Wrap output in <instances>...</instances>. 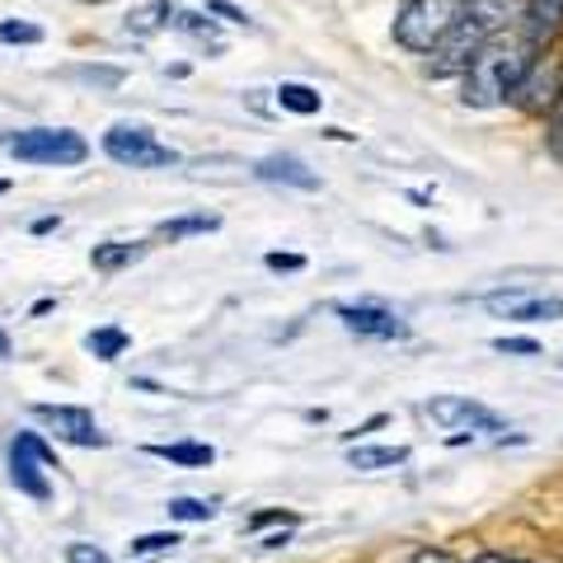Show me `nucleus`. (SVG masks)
Masks as SVG:
<instances>
[{
	"label": "nucleus",
	"mask_w": 563,
	"mask_h": 563,
	"mask_svg": "<svg viewBox=\"0 0 563 563\" xmlns=\"http://www.w3.org/2000/svg\"><path fill=\"white\" fill-rule=\"evenodd\" d=\"M531 70V57H526V47L517 43H493V47H479L474 52V62L465 66V99L488 109V103L507 99L521 85V76Z\"/></svg>",
	"instance_id": "1"
},
{
	"label": "nucleus",
	"mask_w": 563,
	"mask_h": 563,
	"mask_svg": "<svg viewBox=\"0 0 563 563\" xmlns=\"http://www.w3.org/2000/svg\"><path fill=\"white\" fill-rule=\"evenodd\" d=\"M455 20H461V0H404L399 20H395V38L413 52H432V47H442Z\"/></svg>",
	"instance_id": "2"
},
{
	"label": "nucleus",
	"mask_w": 563,
	"mask_h": 563,
	"mask_svg": "<svg viewBox=\"0 0 563 563\" xmlns=\"http://www.w3.org/2000/svg\"><path fill=\"white\" fill-rule=\"evenodd\" d=\"M10 151L29 165H80L85 155H90L85 136L62 132V128H33V132L10 136Z\"/></svg>",
	"instance_id": "3"
},
{
	"label": "nucleus",
	"mask_w": 563,
	"mask_h": 563,
	"mask_svg": "<svg viewBox=\"0 0 563 563\" xmlns=\"http://www.w3.org/2000/svg\"><path fill=\"white\" fill-rule=\"evenodd\" d=\"M103 151H109L118 165H132V169L179 165V151H169L165 141H155L151 128H113V132H103Z\"/></svg>",
	"instance_id": "4"
},
{
	"label": "nucleus",
	"mask_w": 563,
	"mask_h": 563,
	"mask_svg": "<svg viewBox=\"0 0 563 563\" xmlns=\"http://www.w3.org/2000/svg\"><path fill=\"white\" fill-rule=\"evenodd\" d=\"M52 465H57V455L43 446V437H33V432L14 437V446H10V479H14V488H24L29 498L47 503L52 488H47V474L43 470H52Z\"/></svg>",
	"instance_id": "5"
},
{
	"label": "nucleus",
	"mask_w": 563,
	"mask_h": 563,
	"mask_svg": "<svg viewBox=\"0 0 563 563\" xmlns=\"http://www.w3.org/2000/svg\"><path fill=\"white\" fill-rule=\"evenodd\" d=\"M484 306H488V314H498V320H526V324L563 320V301H559V296H536L526 287L493 291V296H484Z\"/></svg>",
	"instance_id": "6"
},
{
	"label": "nucleus",
	"mask_w": 563,
	"mask_h": 563,
	"mask_svg": "<svg viewBox=\"0 0 563 563\" xmlns=\"http://www.w3.org/2000/svg\"><path fill=\"white\" fill-rule=\"evenodd\" d=\"M33 418H43L52 432L62 437V442H76V446H103L109 437L99 432V422L90 409H76V404H38Z\"/></svg>",
	"instance_id": "7"
},
{
	"label": "nucleus",
	"mask_w": 563,
	"mask_h": 563,
	"mask_svg": "<svg viewBox=\"0 0 563 563\" xmlns=\"http://www.w3.org/2000/svg\"><path fill=\"white\" fill-rule=\"evenodd\" d=\"M428 418L442 422L451 432H503V422L493 418L484 404H474L465 395H442V399H428Z\"/></svg>",
	"instance_id": "8"
},
{
	"label": "nucleus",
	"mask_w": 563,
	"mask_h": 563,
	"mask_svg": "<svg viewBox=\"0 0 563 563\" xmlns=\"http://www.w3.org/2000/svg\"><path fill=\"white\" fill-rule=\"evenodd\" d=\"M484 47V20L479 14H461L455 20V29L442 38V52H437V76H446V70H461V66H470L474 62V52Z\"/></svg>",
	"instance_id": "9"
},
{
	"label": "nucleus",
	"mask_w": 563,
	"mask_h": 563,
	"mask_svg": "<svg viewBox=\"0 0 563 563\" xmlns=\"http://www.w3.org/2000/svg\"><path fill=\"white\" fill-rule=\"evenodd\" d=\"M339 320L357 333V339H380V343L409 339V324H404L395 310H385V306H339Z\"/></svg>",
	"instance_id": "10"
},
{
	"label": "nucleus",
	"mask_w": 563,
	"mask_h": 563,
	"mask_svg": "<svg viewBox=\"0 0 563 563\" xmlns=\"http://www.w3.org/2000/svg\"><path fill=\"white\" fill-rule=\"evenodd\" d=\"M254 174L263 184H291V188H320V179L306 169V161H296V155H268V161H258Z\"/></svg>",
	"instance_id": "11"
},
{
	"label": "nucleus",
	"mask_w": 563,
	"mask_h": 563,
	"mask_svg": "<svg viewBox=\"0 0 563 563\" xmlns=\"http://www.w3.org/2000/svg\"><path fill=\"white\" fill-rule=\"evenodd\" d=\"M347 461L352 470H390L409 461V446H352Z\"/></svg>",
	"instance_id": "12"
},
{
	"label": "nucleus",
	"mask_w": 563,
	"mask_h": 563,
	"mask_svg": "<svg viewBox=\"0 0 563 563\" xmlns=\"http://www.w3.org/2000/svg\"><path fill=\"white\" fill-rule=\"evenodd\" d=\"M141 254H146V244H122V240H113V244H95V268L99 273H118V268H128V263H136Z\"/></svg>",
	"instance_id": "13"
},
{
	"label": "nucleus",
	"mask_w": 563,
	"mask_h": 563,
	"mask_svg": "<svg viewBox=\"0 0 563 563\" xmlns=\"http://www.w3.org/2000/svg\"><path fill=\"white\" fill-rule=\"evenodd\" d=\"M526 20H531L536 38H554L563 29V0H531V5H526Z\"/></svg>",
	"instance_id": "14"
},
{
	"label": "nucleus",
	"mask_w": 563,
	"mask_h": 563,
	"mask_svg": "<svg viewBox=\"0 0 563 563\" xmlns=\"http://www.w3.org/2000/svg\"><path fill=\"white\" fill-rule=\"evenodd\" d=\"M151 455H161V461H174V465H211V461H217V451H211V446H202V442L151 446Z\"/></svg>",
	"instance_id": "15"
},
{
	"label": "nucleus",
	"mask_w": 563,
	"mask_h": 563,
	"mask_svg": "<svg viewBox=\"0 0 563 563\" xmlns=\"http://www.w3.org/2000/svg\"><path fill=\"white\" fill-rule=\"evenodd\" d=\"M85 347H90L99 362H113V357H122V352H128V333H122L118 324H109V329H95L90 339H85Z\"/></svg>",
	"instance_id": "16"
},
{
	"label": "nucleus",
	"mask_w": 563,
	"mask_h": 563,
	"mask_svg": "<svg viewBox=\"0 0 563 563\" xmlns=\"http://www.w3.org/2000/svg\"><path fill=\"white\" fill-rule=\"evenodd\" d=\"M277 103L282 109H291V113H320V95L310 90V85H296V80H287V85H277Z\"/></svg>",
	"instance_id": "17"
},
{
	"label": "nucleus",
	"mask_w": 563,
	"mask_h": 563,
	"mask_svg": "<svg viewBox=\"0 0 563 563\" xmlns=\"http://www.w3.org/2000/svg\"><path fill=\"white\" fill-rule=\"evenodd\" d=\"M169 517L174 521H211L217 517V503H207V498H169Z\"/></svg>",
	"instance_id": "18"
},
{
	"label": "nucleus",
	"mask_w": 563,
	"mask_h": 563,
	"mask_svg": "<svg viewBox=\"0 0 563 563\" xmlns=\"http://www.w3.org/2000/svg\"><path fill=\"white\" fill-rule=\"evenodd\" d=\"M174 29H184L188 38H198V43H211V47H217V24L202 20V14H192V10H174Z\"/></svg>",
	"instance_id": "19"
},
{
	"label": "nucleus",
	"mask_w": 563,
	"mask_h": 563,
	"mask_svg": "<svg viewBox=\"0 0 563 563\" xmlns=\"http://www.w3.org/2000/svg\"><path fill=\"white\" fill-rule=\"evenodd\" d=\"M174 544H179V536L174 531H151V536H136L128 550L136 554V559H151V554H165V550H174Z\"/></svg>",
	"instance_id": "20"
},
{
	"label": "nucleus",
	"mask_w": 563,
	"mask_h": 563,
	"mask_svg": "<svg viewBox=\"0 0 563 563\" xmlns=\"http://www.w3.org/2000/svg\"><path fill=\"white\" fill-rule=\"evenodd\" d=\"M202 231H217V217H179V221H165V225H161V235H165V240L202 235Z\"/></svg>",
	"instance_id": "21"
},
{
	"label": "nucleus",
	"mask_w": 563,
	"mask_h": 563,
	"mask_svg": "<svg viewBox=\"0 0 563 563\" xmlns=\"http://www.w3.org/2000/svg\"><path fill=\"white\" fill-rule=\"evenodd\" d=\"M493 347L507 352V357H540V343L536 339H493Z\"/></svg>",
	"instance_id": "22"
},
{
	"label": "nucleus",
	"mask_w": 563,
	"mask_h": 563,
	"mask_svg": "<svg viewBox=\"0 0 563 563\" xmlns=\"http://www.w3.org/2000/svg\"><path fill=\"white\" fill-rule=\"evenodd\" d=\"M66 563H109V554H103L99 544L76 540V544H66Z\"/></svg>",
	"instance_id": "23"
},
{
	"label": "nucleus",
	"mask_w": 563,
	"mask_h": 563,
	"mask_svg": "<svg viewBox=\"0 0 563 563\" xmlns=\"http://www.w3.org/2000/svg\"><path fill=\"white\" fill-rule=\"evenodd\" d=\"M0 38H5V43H38L43 38V29L38 24H0Z\"/></svg>",
	"instance_id": "24"
},
{
	"label": "nucleus",
	"mask_w": 563,
	"mask_h": 563,
	"mask_svg": "<svg viewBox=\"0 0 563 563\" xmlns=\"http://www.w3.org/2000/svg\"><path fill=\"white\" fill-rule=\"evenodd\" d=\"M268 268H277V273H296V268H306V258H301V254H268Z\"/></svg>",
	"instance_id": "25"
},
{
	"label": "nucleus",
	"mask_w": 563,
	"mask_h": 563,
	"mask_svg": "<svg viewBox=\"0 0 563 563\" xmlns=\"http://www.w3.org/2000/svg\"><path fill=\"white\" fill-rule=\"evenodd\" d=\"M550 151L563 161V109H559V113H554V122H550Z\"/></svg>",
	"instance_id": "26"
},
{
	"label": "nucleus",
	"mask_w": 563,
	"mask_h": 563,
	"mask_svg": "<svg viewBox=\"0 0 563 563\" xmlns=\"http://www.w3.org/2000/svg\"><path fill=\"white\" fill-rule=\"evenodd\" d=\"M211 14H221V20H231V24H244V10H235V5H225V0H211L207 5Z\"/></svg>",
	"instance_id": "27"
},
{
	"label": "nucleus",
	"mask_w": 563,
	"mask_h": 563,
	"mask_svg": "<svg viewBox=\"0 0 563 563\" xmlns=\"http://www.w3.org/2000/svg\"><path fill=\"white\" fill-rule=\"evenodd\" d=\"M413 563H455V559H451L446 550H418V554H413Z\"/></svg>",
	"instance_id": "28"
},
{
	"label": "nucleus",
	"mask_w": 563,
	"mask_h": 563,
	"mask_svg": "<svg viewBox=\"0 0 563 563\" xmlns=\"http://www.w3.org/2000/svg\"><path fill=\"white\" fill-rule=\"evenodd\" d=\"M470 563H521V559H507V554H474Z\"/></svg>",
	"instance_id": "29"
},
{
	"label": "nucleus",
	"mask_w": 563,
	"mask_h": 563,
	"mask_svg": "<svg viewBox=\"0 0 563 563\" xmlns=\"http://www.w3.org/2000/svg\"><path fill=\"white\" fill-rule=\"evenodd\" d=\"M0 357H10V333L0 329Z\"/></svg>",
	"instance_id": "30"
}]
</instances>
